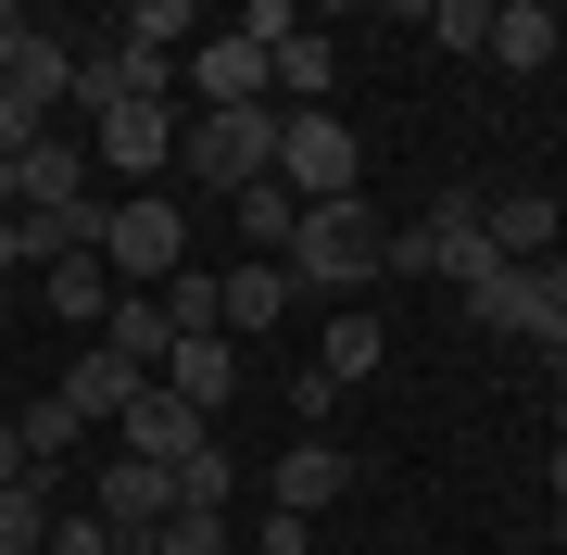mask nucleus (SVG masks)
I'll return each mask as SVG.
<instances>
[{
	"label": "nucleus",
	"instance_id": "obj_1",
	"mask_svg": "<svg viewBox=\"0 0 567 555\" xmlns=\"http://www.w3.org/2000/svg\"><path fill=\"white\" fill-rule=\"evenodd\" d=\"M379 253H391V227L365 203H303V227H290L278 266H290V290H365V278H391Z\"/></svg>",
	"mask_w": 567,
	"mask_h": 555
},
{
	"label": "nucleus",
	"instance_id": "obj_2",
	"mask_svg": "<svg viewBox=\"0 0 567 555\" xmlns=\"http://www.w3.org/2000/svg\"><path fill=\"white\" fill-rule=\"evenodd\" d=\"M177 165L203 177V203H240V189H265V177H278V102H252V114H189Z\"/></svg>",
	"mask_w": 567,
	"mask_h": 555
},
{
	"label": "nucleus",
	"instance_id": "obj_3",
	"mask_svg": "<svg viewBox=\"0 0 567 555\" xmlns=\"http://www.w3.org/2000/svg\"><path fill=\"white\" fill-rule=\"evenodd\" d=\"M102 266H114V290H164V278L189 266L177 189H126V203H102Z\"/></svg>",
	"mask_w": 567,
	"mask_h": 555
},
{
	"label": "nucleus",
	"instance_id": "obj_4",
	"mask_svg": "<svg viewBox=\"0 0 567 555\" xmlns=\"http://www.w3.org/2000/svg\"><path fill=\"white\" fill-rule=\"evenodd\" d=\"M278 189L290 203H365V140L341 114H278Z\"/></svg>",
	"mask_w": 567,
	"mask_h": 555
},
{
	"label": "nucleus",
	"instance_id": "obj_5",
	"mask_svg": "<svg viewBox=\"0 0 567 555\" xmlns=\"http://www.w3.org/2000/svg\"><path fill=\"white\" fill-rule=\"evenodd\" d=\"M0 102H25L39 126L76 102V39L39 25V13H13V0H0Z\"/></svg>",
	"mask_w": 567,
	"mask_h": 555
},
{
	"label": "nucleus",
	"instance_id": "obj_6",
	"mask_svg": "<svg viewBox=\"0 0 567 555\" xmlns=\"http://www.w3.org/2000/svg\"><path fill=\"white\" fill-rule=\"evenodd\" d=\"M177 102H189V114H252V102H265V51L240 39V25H203L189 63H177Z\"/></svg>",
	"mask_w": 567,
	"mask_h": 555
},
{
	"label": "nucleus",
	"instance_id": "obj_7",
	"mask_svg": "<svg viewBox=\"0 0 567 555\" xmlns=\"http://www.w3.org/2000/svg\"><path fill=\"white\" fill-rule=\"evenodd\" d=\"M177 140H189L177 102H114L102 126H89V152H102L114 177H164V165H177Z\"/></svg>",
	"mask_w": 567,
	"mask_h": 555
},
{
	"label": "nucleus",
	"instance_id": "obj_8",
	"mask_svg": "<svg viewBox=\"0 0 567 555\" xmlns=\"http://www.w3.org/2000/svg\"><path fill=\"white\" fill-rule=\"evenodd\" d=\"M63 203H89V140L76 126H39L13 152V215H63Z\"/></svg>",
	"mask_w": 567,
	"mask_h": 555
},
{
	"label": "nucleus",
	"instance_id": "obj_9",
	"mask_svg": "<svg viewBox=\"0 0 567 555\" xmlns=\"http://www.w3.org/2000/svg\"><path fill=\"white\" fill-rule=\"evenodd\" d=\"M89 517L126 543H152L164 517H177V467H140V454H102V493H89Z\"/></svg>",
	"mask_w": 567,
	"mask_h": 555
},
{
	"label": "nucleus",
	"instance_id": "obj_10",
	"mask_svg": "<svg viewBox=\"0 0 567 555\" xmlns=\"http://www.w3.org/2000/svg\"><path fill=\"white\" fill-rule=\"evenodd\" d=\"M466 329H505L543 353L555 341V304H543V266H492V278H466Z\"/></svg>",
	"mask_w": 567,
	"mask_h": 555
},
{
	"label": "nucleus",
	"instance_id": "obj_11",
	"mask_svg": "<svg viewBox=\"0 0 567 555\" xmlns=\"http://www.w3.org/2000/svg\"><path fill=\"white\" fill-rule=\"evenodd\" d=\"M203 442H215V430H203V417H189V404H177L164 379H152V391H140L126 417H114V454H140V467H189Z\"/></svg>",
	"mask_w": 567,
	"mask_h": 555
},
{
	"label": "nucleus",
	"instance_id": "obj_12",
	"mask_svg": "<svg viewBox=\"0 0 567 555\" xmlns=\"http://www.w3.org/2000/svg\"><path fill=\"white\" fill-rule=\"evenodd\" d=\"M265 493H278V517H328V505H341V493H353V454L303 430V442H290V454H278V467H265Z\"/></svg>",
	"mask_w": 567,
	"mask_h": 555
},
{
	"label": "nucleus",
	"instance_id": "obj_13",
	"mask_svg": "<svg viewBox=\"0 0 567 555\" xmlns=\"http://www.w3.org/2000/svg\"><path fill=\"white\" fill-rule=\"evenodd\" d=\"M164 391H177V404L189 417H227V404H240V341H177V353H164Z\"/></svg>",
	"mask_w": 567,
	"mask_h": 555
},
{
	"label": "nucleus",
	"instance_id": "obj_14",
	"mask_svg": "<svg viewBox=\"0 0 567 555\" xmlns=\"http://www.w3.org/2000/svg\"><path fill=\"white\" fill-rule=\"evenodd\" d=\"M555 51H567V13H555V0H492V63H505V76H543Z\"/></svg>",
	"mask_w": 567,
	"mask_h": 555
},
{
	"label": "nucleus",
	"instance_id": "obj_15",
	"mask_svg": "<svg viewBox=\"0 0 567 555\" xmlns=\"http://www.w3.org/2000/svg\"><path fill=\"white\" fill-rule=\"evenodd\" d=\"M140 391H152V379H140V367H126V353H114V341H102V353H76V367H63V404H76V417H89V430H114V417H126V404H140Z\"/></svg>",
	"mask_w": 567,
	"mask_h": 555
},
{
	"label": "nucleus",
	"instance_id": "obj_16",
	"mask_svg": "<svg viewBox=\"0 0 567 555\" xmlns=\"http://www.w3.org/2000/svg\"><path fill=\"white\" fill-rule=\"evenodd\" d=\"M492 215V253L505 266H543V253H567V215L543 203V189H505V203H480Z\"/></svg>",
	"mask_w": 567,
	"mask_h": 555
},
{
	"label": "nucleus",
	"instance_id": "obj_17",
	"mask_svg": "<svg viewBox=\"0 0 567 555\" xmlns=\"http://www.w3.org/2000/svg\"><path fill=\"white\" fill-rule=\"evenodd\" d=\"M379 353H391V329H379L365 304H341V316L316 329V379H328V391H353V379H379Z\"/></svg>",
	"mask_w": 567,
	"mask_h": 555
},
{
	"label": "nucleus",
	"instance_id": "obj_18",
	"mask_svg": "<svg viewBox=\"0 0 567 555\" xmlns=\"http://www.w3.org/2000/svg\"><path fill=\"white\" fill-rule=\"evenodd\" d=\"M215 304H227V341H240V329H290V304H303V290H290V266H227Z\"/></svg>",
	"mask_w": 567,
	"mask_h": 555
},
{
	"label": "nucleus",
	"instance_id": "obj_19",
	"mask_svg": "<svg viewBox=\"0 0 567 555\" xmlns=\"http://www.w3.org/2000/svg\"><path fill=\"white\" fill-rule=\"evenodd\" d=\"M102 341H114V353H126V367H140V379H164V353H177V329H164V304H152V290H114Z\"/></svg>",
	"mask_w": 567,
	"mask_h": 555
},
{
	"label": "nucleus",
	"instance_id": "obj_20",
	"mask_svg": "<svg viewBox=\"0 0 567 555\" xmlns=\"http://www.w3.org/2000/svg\"><path fill=\"white\" fill-rule=\"evenodd\" d=\"M39 290H51V316H63V329L114 316V266H102V253H63V266H39Z\"/></svg>",
	"mask_w": 567,
	"mask_h": 555
},
{
	"label": "nucleus",
	"instance_id": "obj_21",
	"mask_svg": "<svg viewBox=\"0 0 567 555\" xmlns=\"http://www.w3.org/2000/svg\"><path fill=\"white\" fill-rule=\"evenodd\" d=\"M51 517H63V480L51 467L13 480V493H0V555H51Z\"/></svg>",
	"mask_w": 567,
	"mask_h": 555
},
{
	"label": "nucleus",
	"instance_id": "obj_22",
	"mask_svg": "<svg viewBox=\"0 0 567 555\" xmlns=\"http://www.w3.org/2000/svg\"><path fill=\"white\" fill-rule=\"evenodd\" d=\"M114 39H126V51H164V63H177L189 39H203V13H189V0H126V13H114Z\"/></svg>",
	"mask_w": 567,
	"mask_h": 555
},
{
	"label": "nucleus",
	"instance_id": "obj_23",
	"mask_svg": "<svg viewBox=\"0 0 567 555\" xmlns=\"http://www.w3.org/2000/svg\"><path fill=\"white\" fill-rule=\"evenodd\" d=\"M152 304H164V329H177V341H215V329H227V304H215V266H177V278L152 290Z\"/></svg>",
	"mask_w": 567,
	"mask_h": 555
},
{
	"label": "nucleus",
	"instance_id": "obj_24",
	"mask_svg": "<svg viewBox=\"0 0 567 555\" xmlns=\"http://www.w3.org/2000/svg\"><path fill=\"white\" fill-rule=\"evenodd\" d=\"M290 227H303V203H290L278 177H265V189H240V240H252V266H278V253H290Z\"/></svg>",
	"mask_w": 567,
	"mask_h": 555
},
{
	"label": "nucleus",
	"instance_id": "obj_25",
	"mask_svg": "<svg viewBox=\"0 0 567 555\" xmlns=\"http://www.w3.org/2000/svg\"><path fill=\"white\" fill-rule=\"evenodd\" d=\"M13 430H25V454H39V467H63V454H76V442H89V417H76V404H63V391H39V404H25V417H13Z\"/></svg>",
	"mask_w": 567,
	"mask_h": 555
},
{
	"label": "nucleus",
	"instance_id": "obj_26",
	"mask_svg": "<svg viewBox=\"0 0 567 555\" xmlns=\"http://www.w3.org/2000/svg\"><path fill=\"white\" fill-rule=\"evenodd\" d=\"M429 39H442V51H492V0H429Z\"/></svg>",
	"mask_w": 567,
	"mask_h": 555
},
{
	"label": "nucleus",
	"instance_id": "obj_27",
	"mask_svg": "<svg viewBox=\"0 0 567 555\" xmlns=\"http://www.w3.org/2000/svg\"><path fill=\"white\" fill-rule=\"evenodd\" d=\"M152 555H240V531H227V517H164Z\"/></svg>",
	"mask_w": 567,
	"mask_h": 555
},
{
	"label": "nucleus",
	"instance_id": "obj_28",
	"mask_svg": "<svg viewBox=\"0 0 567 555\" xmlns=\"http://www.w3.org/2000/svg\"><path fill=\"white\" fill-rule=\"evenodd\" d=\"M13 480H39V454H25V430L0 417V493H13Z\"/></svg>",
	"mask_w": 567,
	"mask_h": 555
},
{
	"label": "nucleus",
	"instance_id": "obj_29",
	"mask_svg": "<svg viewBox=\"0 0 567 555\" xmlns=\"http://www.w3.org/2000/svg\"><path fill=\"white\" fill-rule=\"evenodd\" d=\"M240 555H303V517H265V531H252Z\"/></svg>",
	"mask_w": 567,
	"mask_h": 555
},
{
	"label": "nucleus",
	"instance_id": "obj_30",
	"mask_svg": "<svg viewBox=\"0 0 567 555\" xmlns=\"http://www.w3.org/2000/svg\"><path fill=\"white\" fill-rule=\"evenodd\" d=\"M543 304H555V329H567V253H543Z\"/></svg>",
	"mask_w": 567,
	"mask_h": 555
},
{
	"label": "nucleus",
	"instance_id": "obj_31",
	"mask_svg": "<svg viewBox=\"0 0 567 555\" xmlns=\"http://www.w3.org/2000/svg\"><path fill=\"white\" fill-rule=\"evenodd\" d=\"M555 505H567V442H555Z\"/></svg>",
	"mask_w": 567,
	"mask_h": 555
},
{
	"label": "nucleus",
	"instance_id": "obj_32",
	"mask_svg": "<svg viewBox=\"0 0 567 555\" xmlns=\"http://www.w3.org/2000/svg\"><path fill=\"white\" fill-rule=\"evenodd\" d=\"M102 555H152V543H126V531H114V543H102Z\"/></svg>",
	"mask_w": 567,
	"mask_h": 555
},
{
	"label": "nucleus",
	"instance_id": "obj_33",
	"mask_svg": "<svg viewBox=\"0 0 567 555\" xmlns=\"http://www.w3.org/2000/svg\"><path fill=\"white\" fill-rule=\"evenodd\" d=\"M555 442H567V391H555Z\"/></svg>",
	"mask_w": 567,
	"mask_h": 555
},
{
	"label": "nucleus",
	"instance_id": "obj_34",
	"mask_svg": "<svg viewBox=\"0 0 567 555\" xmlns=\"http://www.w3.org/2000/svg\"><path fill=\"white\" fill-rule=\"evenodd\" d=\"M555 555H567V505H555Z\"/></svg>",
	"mask_w": 567,
	"mask_h": 555
},
{
	"label": "nucleus",
	"instance_id": "obj_35",
	"mask_svg": "<svg viewBox=\"0 0 567 555\" xmlns=\"http://www.w3.org/2000/svg\"><path fill=\"white\" fill-rule=\"evenodd\" d=\"M0 304H13V278H0Z\"/></svg>",
	"mask_w": 567,
	"mask_h": 555
}]
</instances>
